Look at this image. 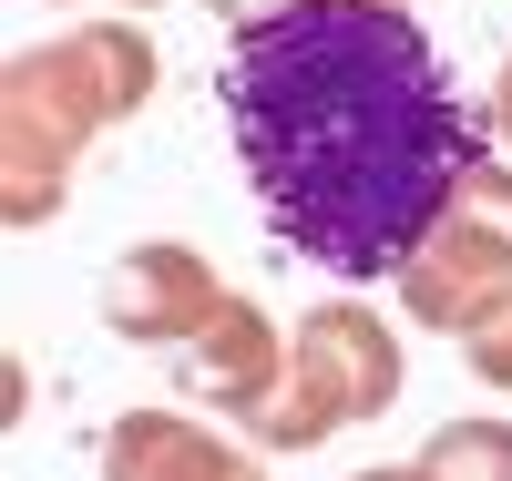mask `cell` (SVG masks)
<instances>
[{"mask_svg":"<svg viewBox=\"0 0 512 481\" xmlns=\"http://www.w3.org/2000/svg\"><path fill=\"white\" fill-rule=\"evenodd\" d=\"M216 113L267 226L349 287L400 277L451 195L492 164V113L461 103L441 41L379 0H338L267 41H236Z\"/></svg>","mask_w":512,"mask_h":481,"instance_id":"obj_1","label":"cell"},{"mask_svg":"<svg viewBox=\"0 0 512 481\" xmlns=\"http://www.w3.org/2000/svg\"><path fill=\"white\" fill-rule=\"evenodd\" d=\"M164 82V52L144 21H72L62 41H31L0 72V215L31 236L72 205V174L93 134L134 123Z\"/></svg>","mask_w":512,"mask_h":481,"instance_id":"obj_2","label":"cell"},{"mask_svg":"<svg viewBox=\"0 0 512 481\" xmlns=\"http://www.w3.org/2000/svg\"><path fill=\"white\" fill-rule=\"evenodd\" d=\"M410 359H400V328L379 308H308L287 328V389L246 420L256 451H328L338 430H369L379 410H400Z\"/></svg>","mask_w":512,"mask_h":481,"instance_id":"obj_3","label":"cell"},{"mask_svg":"<svg viewBox=\"0 0 512 481\" xmlns=\"http://www.w3.org/2000/svg\"><path fill=\"white\" fill-rule=\"evenodd\" d=\"M502 308H512V154H492L451 195L431 246L400 267V318L431 338H482Z\"/></svg>","mask_w":512,"mask_h":481,"instance_id":"obj_4","label":"cell"},{"mask_svg":"<svg viewBox=\"0 0 512 481\" xmlns=\"http://www.w3.org/2000/svg\"><path fill=\"white\" fill-rule=\"evenodd\" d=\"M103 328L123 348H205L216 338V318L236 308V287L216 277V256L185 246V236H144V246H123L113 267H103Z\"/></svg>","mask_w":512,"mask_h":481,"instance_id":"obj_5","label":"cell"},{"mask_svg":"<svg viewBox=\"0 0 512 481\" xmlns=\"http://www.w3.org/2000/svg\"><path fill=\"white\" fill-rule=\"evenodd\" d=\"M103 481H267V461L195 410H123L103 420Z\"/></svg>","mask_w":512,"mask_h":481,"instance_id":"obj_6","label":"cell"},{"mask_svg":"<svg viewBox=\"0 0 512 481\" xmlns=\"http://www.w3.org/2000/svg\"><path fill=\"white\" fill-rule=\"evenodd\" d=\"M185 389H195V400H216V410H236V430H246V420L287 389V338H277V318L256 308V297H236V308L216 318V338L185 348Z\"/></svg>","mask_w":512,"mask_h":481,"instance_id":"obj_7","label":"cell"},{"mask_svg":"<svg viewBox=\"0 0 512 481\" xmlns=\"http://www.w3.org/2000/svg\"><path fill=\"white\" fill-rule=\"evenodd\" d=\"M420 471L431 481H512V420H441L431 441H420Z\"/></svg>","mask_w":512,"mask_h":481,"instance_id":"obj_8","label":"cell"},{"mask_svg":"<svg viewBox=\"0 0 512 481\" xmlns=\"http://www.w3.org/2000/svg\"><path fill=\"white\" fill-rule=\"evenodd\" d=\"M308 11H338V0H205V21H226L236 41H267V31L308 21Z\"/></svg>","mask_w":512,"mask_h":481,"instance_id":"obj_9","label":"cell"},{"mask_svg":"<svg viewBox=\"0 0 512 481\" xmlns=\"http://www.w3.org/2000/svg\"><path fill=\"white\" fill-rule=\"evenodd\" d=\"M461 359H472V379H482V389H512V308H502L482 338H461Z\"/></svg>","mask_w":512,"mask_h":481,"instance_id":"obj_10","label":"cell"},{"mask_svg":"<svg viewBox=\"0 0 512 481\" xmlns=\"http://www.w3.org/2000/svg\"><path fill=\"white\" fill-rule=\"evenodd\" d=\"M492 144L512 154V52H502V72H492Z\"/></svg>","mask_w":512,"mask_h":481,"instance_id":"obj_11","label":"cell"},{"mask_svg":"<svg viewBox=\"0 0 512 481\" xmlns=\"http://www.w3.org/2000/svg\"><path fill=\"white\" fill-rule=\"evenodd\" d=\"M349 481H431L420 461H369V471H349Z\"/></svg>","mask_w":512,"mask_h":481,"instance_id":"obj_12","label":"cell"},{"mask_svg":"<svg viewBox=\"0 0 512 481\" xmlns=\"http://www.w3.org/2000/svg\"><path fill=\"white\" fill-rule=\"evenodd\" d=\"M62 11H72V0H62ZM123 11H154V0H123Z\"/></svg>","mask_w":512,"mask_h":481,"instance_id":"obj_13","label":"cell"}]
</instances>
